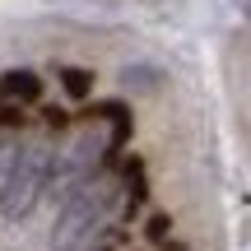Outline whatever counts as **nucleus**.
I'll use <instances>...</instances> for the list:
<instances>
[{"mask_svg": "<svg viewBox=\"0 0 251 251\" xmlns=\"http://www.w3.org/2000/svg\"><path fill=\"white\" fill-rule=\"evenodd\" d=\"M14 163H19V144H0V196H5L9 177H14Z\"/></svg>", "mask_w": 251, "mask_h": 251, "instance_id": "423d86ee", "label": "nucleus"}, {"mask_svg": "<svg viewBox=\"0 0 251 251\" xmlns=\"http://www.w3.org/2000/svg\"><path fill=\"white\" fill-rule=\"evenodd\" d=\"M51 172H56V153L47 144H28L19 149V163H14V177H9L5 196H0V214L5 219H28L33 205L42 200V191L51 186Z\"/></svg>", "mask_w": 251, "mask_h": 251, "instance_id": "f03ea898", "label": "nucleus"}, {"mask_svg": "<svg viewBox=\"0 0 251 251\" xmlns=\"http://www.w3.org/2000/svg\"><path fill=\"white\" fill-rule=\"evenodd\" d=\"M107 149H112V144L102 140V130H89V135H79V140L70 144V153H65L61 163H56L51 181H56L61 191H70V196H75V191H79L84 181H93L89 172L102 163V153H107Z\"/></svg>", "mask_w": 251, "mask_h": 251, "instance_id": "7ed1b4c3", "label": "nucleus"}, {"mask_svg": "<svg viewBox=\"0 0 251 251\" xmlns=\"http://www.w3.org/2000/svg\"><path fill=\"white\" fill-rule=\"evenodd\" d=\"M24 121V107H19V102H5L0 98V126H19Z\"/></svg>", "mask_w": 251, "mask_h": 251, "instance_id": "6e6552de", "label": "nucleus"}, {"mask_svg": "<svg viewBox=\"0 0 251 251\" xmlns=\"http://www.w3.org/2000/svg\"><path fill=\"white\" fill-rule=\"evenodd\" d=\"M61 89L70 93V98H89V89H93V70H79V65H65V70H61Z\"/></svg>", "mask_w": 251, "mask_h": 251, "instance_id": "39448f33", "label": "nucleus"}, {"mask_svg": "<svg viewBox=\"0 0 251 251\" xmlns=\"http://www.w3.org/2000/svg\"><path fill=\"white\" fill-rule=\"evenodd\" d=\"M168 228H172V219H168V214H153V219H149V228H144V233H149L153 242H168Z\"/></svg>", "mask_w": 251, "mask_h": 251, "instance_id": "0eeeda50", "label": "nucleus"}, {"mask_svg": "<svg viewBox=\"0 0 251 251\" xmlns=\"http://www.w3.org/2000/svg\"><path fill=\"white\" fill-rule=\"evenodd\" d=\"M112 209H117V186L102 177L84 181L70 200L61 205L56 214V228H51V247L56 251H93L98 233L107 228Z\"/></svg>", "mask_w": 251, "mask_h": 251, "instance_id": "f257e3e1", "label": "nucleus"}, {"mask_svg": "<svg viewBox=\"0 0 251 251\" xmlns=\"http://www.w3.org/2000/svg\"><path fill=\"white\" fill-rule=\"evenodd\" d=\"M0 98L5 102H37L42 98V79H37L33 70H9V75H0Z\"/></svg>", "mask_w": 251, "mask_h": 251, "instance_id": "20e7f679", "label": "nucleus"}, {"mask_svg": "<svg viewBox=\"0 0 251 251\" xmlns=\"http://www.w3.org/2000/svg\"><path fill=\"white\" fill-rule=\"evenodd\" d=\"M93 251H107V247H93Z\"/></svg>", "mask_w": 251, "mask_h": 251, "instance_id": "1a4fd4ad", "label": "nucleus"}]
</instances>
